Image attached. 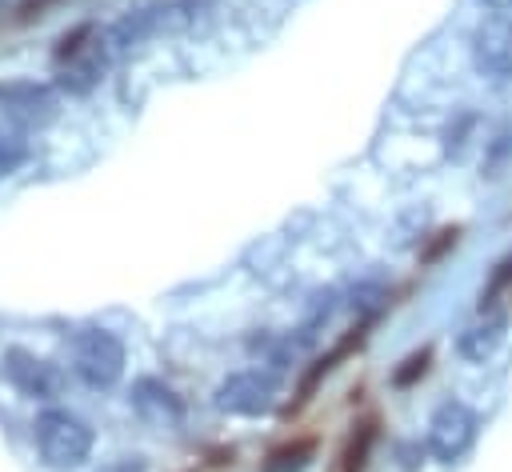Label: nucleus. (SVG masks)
<instances>
[{"mask_svg": "<svg viewBox=\"0 0 512 472\" xmlns=\"http://www.w3.org/2000/svg\"><path fill=\"white\" fill-rule=\"evenodd\" d=\"M380 296H384V288H380V284H360V288L352 292V308L368 312V308H376V304H380Z\"/></svg>", "mask_w": 512, "mask_h": 472, "instance_id": "12", "label": "nucleus"}, {"mask_svg": "<svg viewBox=\"0 0 512 472\" xmlns=\"http://www.w3.org/2000/svg\"><path fill=\"white\" fill-rule=\"evenodd\" d=\"M372 440H376V424L368 420V424H360V428L348 436V444L340 448L336 472H364V460H368V452H372Z\"/></svg>", "mask_w": 512, "mask_h": 472, "instance_id": "10", "label": "nucleus"}, {"mask_svg": "<svg viewBox=\"0 0 512 472\" xmlns=\"http://www.w3.org/2000/svg\"><path fill=\"white\" fill-rule=\"evenodd\" d=\"M404 364H408V368H400V372H396V384H408L416 372H424V364H428V352H416V356H408Z\"/></svg>", "mask_w": 512, "mask_h": 472, "instance_id": "13", "label": "nucleus"}, {"mask_svg": "<svg viewBox=\"0 0 512 472\" xmlns=\"http://www.w3.org/2000/svg\"><path fill=\"white\" fill-rule=\"evenodd\" d=\"M24 160H28V144H24V136H16V132H0V176L16 172Z\"/></svg>", "mask_w": 512, "mask_h": 472, "instance_id": "11", "label": "nucleus"}, {"mask_svg": "<svg viewBox=\"0 0 512 472\" xmlns=\"http://www.w3.org/2000/svg\"><path fill=\"white\" fill-rule=\"evenodd\" d=\"M4 376L28 400H52V396H60V372L44 356H36V352L8 348L4 352Z\"/></svg>", "mask_w": 512, "mask_h": 472, "instance_id": "6", "label": "nucleus"}, {"mask_svg": "<svg viewBox=\"0 0 512 472\" xmlns=\"http://www.w3.org/2000/svg\"><path fill=\"white\" fill-rule=\"evenodd\" d=\"M132 408L148 420V424H156V428H172V424H180V416H184V400L164 384V380H156V376H140L136 384H132Z\"/></svg>", "mask_w": 512, "mask_h": 472, "instance_id": "7", "label": "nucleus"}, {"mask_svg": "<svg viewBox=\"0 0 512 472\" xmlns=\"http://www.w3.org/2000/svg\"><path fill=\"white\" fill-rule=\"evenodd\" d=\"M472 64L480 76L504 80L512 76V20L504 16H488L476 24L472 32Z\"/></svg>", "mask_w": 512, "mask_h": 472, "instance_id": "5", "label": "nucleus"}, {"mask_svg": "<svg viewBox=\"0 0 512 472\" xmlns=\"http://www.w3.org/2000/svg\"><path fill=\"white\" fill-rule=\"evenodd\" d=\"M312 456H316V440L304 436V440H292V444L272 448L268 452V464L260 472H304L312 464Z\"/></svg>", "mask_w": 512, "mask_h": 472, "instance_id": "9", "label": "nucleus"}, {"mask_svg": "<svg viewBox=\"0 0 512 472\" xmlns=\"http://www.w3.org/2000/svg\"><path fill=\"white\" fill-rule=\"evenodd\" d=\"M212 404L228 416H264L272 404H276V380L260 368H244V372H232L216 384L212 392Z\"/></svg>", "mask_w": 512, "mask_h": 472, "instance_id": "4", "label": "nucleus"}, {"mask_svg": "<svg viewBox=\"0 0 512 472\" xmlns=\"http://www.w3.org/2000/svg\"><path fill=\"white\" fill-rule=\"evenodd\" d=\"M128 352L124 340L108 328H84L72 336V372L88 384V388H112L124 376Z\"/></svg>", "mask_w": 512, "mask_h": 472, "instance_id": "2", "label": "nucleus"}, {"mask_svg": "<svg viewBox=\"0 0 512 472\" xmlns=\"http://www.w3.org/2000/svg\"><path fill=\"white\" fill-rule=\"evenodd\" d=\"M504 316H496V312H484L480 320H472L460 336H456V352L464 356V360H472V364H480V360H488L496 348H500V340H504Z\"/></svg>", "mask_w": 512, "mask_h": 472, "instance_id": "8", "label": "nucleus"}, {"mask_svg": "<svg viewBox=\"0 0 512 472\" xmlns=\"http://www.w3.org/2000/svg\"><path fill=\"white\" fill-rule=\"evenodd\" d=\"M96 472H144V460L140 456H124V460H112V464H104Z\"/></svg>", "mask_w": 512, "mask_h": 472, "instance_id": "14", "label": "nucleus"}, {"mask_svg": "<svg viewBox=\"0 0 512 472\" xmlns=\"http://www.w3.org/2000/svg\"><path fill=\"white\" fill-rule=\"evenodd\" d=\"M484 8H496V12H508L512 8V0H480Z\"/></svg>", "mask_w": 512, "mask_h": 472, "instance_id": "15", "label": "nucleus"}, {"mask_svg": "<svg viewBox=\"0 0 512 472\" xmlns=\"http://www.w3.org/2000/svg\"><path fill=\"white\" fill-rule=\"evenodd\" d=\"M36 448L40 460L56 472L80 468L92 456V428L68 408H44L36 416Z\"/></svg>", "mask_w": 512, "mask_h": 472, "instance_id": "1", "label": "nucleus"}, {"mask_svg": "<svg viewBox=\"0 0 512 472\" xmlns=\"http://www.w3.org/2000/svg\"><path fill=\"white\" fill-rule=\"evenodd\" d=\"M476 428H480V416L464 400H444L428 420V452L436 460L452 464L472 448Z\"/></svg>", "mask_w": 512, "mask_h": 472, "instance_id": "3", "label": "nucleus"}]
</instances>
